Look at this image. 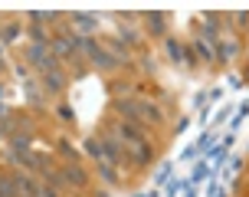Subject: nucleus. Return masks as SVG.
<instances>
[{"label": "nucleus", "instance_id": "obj_17", "mask_svg": "<svg viewBox=\"0 0 249 197\" xmlns=\"http://www.w3.org/2000/svg\"><path fill=\"white\" fill-rule=\"evenodd\" d=\"M194 53H197V62H216V53H213V46H207L203 39H194Z\"/></svg>", "mask_w": 249, "mask_h": 197}, {"label": "nucleus", "instance_id": "obj_30", "mask_svg": "<svg viewBox=\"0 0 249 197\" xmlns=\"http://www.w3.org/2000/svg\"><path fill=\"white\" fill-rule=\"evenodd\" d=\"M0 138H7V125L0 122Z\"/></svg>", "mask_w": 249, "mask_h": 197}, {"label": "nucleus", "instance_id": "obj_10", "mask_svg": "<svg viewBox=\"0 0 249 197\" xmlns=\"http://www.w3.org/2000/svg\"><path fill=\"white\" fill-rule=\"evenodd\" d=\"M56 151H59L62 164H69V161H72V164H82V155H79V148H75V145H72V141H69L66 135H59V138H56Z\"/></svg>", "mask_w": 249, "mask_h": 197}, {"label": "nucleus", "instance_id": "obj_23", "mask_svg": "<svg viewBox=\"0 0 249 197\" xmlns=\"http://www.w3.org/2000/svg\"><path fill=\"white\" fill-rule=\"evenodd\" d=\"M13 73L20 76V79H30V66L26 62H13Z\"/></svg>", "mask_w": 249, "mask_h": 197}, {"label": "nucleus", "instance_id": "obj_18", "mask_svg": "<svg viewBox=\"0 0 249 197\" xmlns=\"http://www.w3.org/2000/svg\"><path fill=\"white\" fill-rule=\"evenodd\" d=\"M56 118H59L62 125H72L75 122V109L69 105V102H59V105H56Z\"/></svg>", "mask_w": 249, "mask_h": 197}, {"label": "nucleus", "instance_id": "obj_13", "mask_svg": "<svg viewBox=\"0 0 249 197\" xmlns=\"http://www.w3.org/2000/svg\"><path fill=\"white\" fill-rule=\"evenodd\" d=\"M95 171H99V177H102V181H105L108 187H118V184H122V177H118V168H115V164H108V161H99V164H95Z\"/></svg>", "mask_w": 249, "mask_h": 197}, {"label": "nucleus", "instance_id": "obj_11", "mask_svg": "<svg viewBox=\"0 0 249 197\" xmlns=\"http://www.w3.org/2000/svg\"><path fill=\"white\" fill-rule=\"evenodd\" d=\"M135 86H138V82L112 79V82H108V96H112V102H115V98H135Z\"/></svg>", "mask_w": 249, "mask_h": 197}, {"label": "nucleus", "instance_id": "obj_16", "mask_svg": "<svg viewBox=\"0 0 249 197\" xmlns=\"http://www.w3.org/2000/svg\"><path fill=\"white\" fill-rule=\"evenodd\" d=\"M82 148H86V155L92 158V164H99V161H105V151H102V141H99V135H95V138H86V141H82Z\"/></svg>", "mask_w": 249, "mask_h": 197}, {"label": "nucleus", "instance_id": "obj_21", "mask_svg": "<svg viewBox=\"0 0 249 197\" xmlns=\"http://www.w3.org/2000/svg\"><path fill=\"white\" fill-rule=\"evenodd\" d=\"M36 197H62V191H59V187H53V184H39Z\"/></svg>", "mask_w": 249, "mask_h": 197}, {"label": "nucleus", "instance_id": "obj_19", "mask_svg": "<svg viewBox=\"0 0 249 197\" xmlns=\"http://www.w3.org/2000/svg\"><path fill=\"white\" fill-rule=\"evenodd\" d=\"M171 171H174V161H161V168L154 171V184H164L171 177Z\"/></svg>", "mask_w": 249, "mask_h": 197}, {"label": "nucleus", "instance_id": "obj_34", "mask_svg": "<svg viewBox=\"0 0 249 197\" xmlns=\"http://www.w3.org/2000/svg\"><path fill=\"white\" fill-rule=\"evenodd\" d=\"M0 177H3V171H0Z\"/></svg>", "mask_w": 249, "mask_h": 197}, {"label": "nucleus", "instance_id": "obj_7", "mask_svg": "<svg viewBox=\"0 0 249 197\" xmlns=\"http://www.w3.org/2000/svg\"><path fill=\"white\" fill-rule=\"evenodd\" d=\"M151 161H154V145L151 141H138V145H128V164L144 171Z\"/></svg>", "mask_w": 249, "mask_h": 197}, {"label": "nucleus", "instance_id": "obj_29", "mask_svg": "<svg viewBox=\"0 0 249 197\" xmlns=\"http://www.w3.org/2000/svg\"><path fill=\"white\" fill-rule=\"evenodd\" d=\"M3 53H7V43H3V37H0V59H3Z\"/></svg>", "mask_w": 249, "mask_h": 197}, {"label": "nucleus", "instance_id": "obj_3", "mask_svg": "<svg viewBox=\"0 0 249 197\" xmlns=\"http://www.w3.org/2000/svg\"><path fill=\"white\" fill-rule=\"evenodd\" d=\"M135 112H138V125H154V128H161L164 122H167V115H164V109L158 105V102H151V98H141L135 96Z\"/></svg>", "mask_w": 249, "mask_h": 197}, {"label": "nucleus", "instance_id": "obj_6", "mask_svg": "<svg viewBox=\"0 0 249 197\" xmlns=\"http://www.w3.org/2000/svg\"><path fill=\"white\" fill-rule=\"evenodd\" d=\"M213 53H216V62L226 66V62H233V59L243 56V43L236 39V33H230V37H220V43H216Z\"/></svg>", "mask_w": 249, "mask_h": 197}, {"label": "nucleus", "instance_id": "obj_20", "mask_svg": "<svg viewBox=\"0 0 249 197\" xmlns=\"http://www.w3.org/2000/svg\"><path fill=\"white\" fill-rule=\"evenodd\" d=\"M210 174V168H207V161H197V168H194V177H190V184H200L203 177Z\"/></svg>", "mask_w": 249, "mask_h": 197}, {"label": "nucleus", "instance_id": "obj_25", "mask_svg": "<svg viewBox=\"0 0 249 197\" xmlns=\"http://www.w3.org/2000/svg\"><path fill=\"white\" fill-rule=\"evenodd\" d=\"M141 69L154 76V59H151V56H141Z\"/></svg>", "mask_w": 249, "mask_h": 197}, {"label": "nucleus", "instance_id": "obj_27", "mask_svg": "<svg viewBox=\"0 0 249 197\" xmlns=\"http://www.w3.org/2000/svg\"><path fill=\"white\" fill-rule=\"evenodd\" d=\"M233 145H236V138H233V135H226V138H223V145H220V148H223V151H230Z\"/></svg>", "mask_w": 249, "mask_h": 197}, {"label": "nucleus", "instance_id": "obj_28", "mask_svg": "<svg viewBox=\"0 0 249 197\" xmlns=\"http://www.w3.org/2000/svg\"><path fill=\"white\" fill-rule=\"evenodd\" d=\"M3 96H7V86H3V79H0V102H3Z\"/></svg>", "mask_w": 249, "mask_h": 197}, {"label": "nucleus", "instance_id": "obj_32", "mask_svg": "<svg viewBox=\"0 0 249 197\" xmlns=\"http://www.w3.org/2000/svg\"><path fill=\"white\" fill-rule=\"evenodd\" d=\"M216 197H226V194H216Z\"/></svg>", "mask_w": 249, "mask_h": 197}, {"label": "nucleus", "instance_id": "obj_1", "mask_svg": "<svg viewBox=\"0 0 249 197\" xmlns=\"http://www.w3.org/2000/svg\"><path fill=\"white\" fill-rule=\"evenodd\" d=\"M39 86H43V96L46 98H59V96H66V89L72 86V79L66 73V66H59V69H53V73L39 76Z\"/></svg>", "mask_w": 249, "mask_h": 197}, {"label": "nucleus", "instance_id": "obj_9", "mask_svg": "<svg viewBox=\"0 0 249 197\" xmlns=\"http://www.w3.org/2000/svg\"><path fill=\"white\" fill-rule=\"evenodd\" d=\"M23 96H26V105H30L33 112H43V109H46V96H43L39 79H26V82H23Z\"/></svg>", "mask_w": 249, "mask_h": 197}, {"label": "nucleus", "instance_id": "obj_4", "mask_svg": "<svg viewBox=\"0 0 249 197\" xmlns=\"http://www.w3.org/2000/svg\"><path fill=\"white\" fill-rule=\"evenodd\" d=\"M62 168V181H66V191L72 187V191H89V184H92V174H89L86 164H59Z\"/></svg>", "mask_w": 249, "mask_h": 197}, {"label": "nucleus", "instance_id": "obj_8", "mask_svg": "<svg viewBox=\"0 0 249 197\" xmlns=\"http://www.w3.org/2000/svg\"><path fill=\"white\" fill-rule=\"evenodd\" d=\"M102 46L112 53V59L118 62V69H131V66H135V59H131V49L124 46L118 37H105V39H102Z\"/></svg>", "mask_w": 249, "mask_h": 197}, {"label": "nucleus", "instance_id": "obj_14", "mask_svg": "<svg viewBox=\"0 0 249 197\" xmlns=\"http://www.w3.org/2000/svg\"><path fill=\"white\" fill-rule=\"evenodd\" d=\"M30 43H39V46H50L53 43V30H46L43 23H30Z\"/></svg>", "mask_w": 249, "mask_h": 197}, {"label": "nucleus", "instance_id": "obj_12", "mask_svg": "<svg viewBox=\"0 0 249 197\" xmlns=\"http://www.w3.org/2000/svg\"><path fill=\"white\" fill-rule=\"evenodd\" d=\"M26 30H23V23H20V20H7V23L0 26V37H3V43H7V46H13V43H17V39L23 37Z\"/></svg>", "mask_w": 249, "mask_h": 197}, {"label": "nucleus", "instance_id": "obj_31", "mask_svg": "<svg viewBox=\"0 0 249 197\" xmlns=\"http://www.w3.org/2000/svg\"><path fill=\"white\" fill-rule=\"evenodd\" d=\"M92 197H108V191H102V194H99V191H95V194H92Z\"/></svg>", "mask_w": 249, "mask_h": 197}, {"label": "nucleus", "instance_id": "obj_33", "mask_svg": "<svg viewBox=\"0 0 249 197\" xmlns=\"http://www.w3.org/2000/svg\"><path fill=\"white\" fill-rule=\"evenodd\" d=\"M246 79H249V69H246Z\"/></svg>", "mask_w": 249, "mask_h": 197}, {"label": "nucleus", "instance_id": "obj_26", "mask_svg": "<svg viewBox=\"0 0 249 197\" xmlns=\"http://www.w3.org/2000/svg\"><path fill=\"white\" fill-rule=\"evenodd\" d=\"M10 105H7V102H0V122H7V118H10Z\"/></svg>", "mask_w": 249, "mask_h": 197}, {"label": "nucleus", "instance_id": "obj_24", "mask_svg": "<svg viewBox=\"0 0 249 197\" xmlns=\"http://www.w3.org/2000/svg\"><path fill=\"white\" fill-rule=\"evenodd\" d=\"M230 20H233L236 26H243V30H246V26H249V13H233Z\"/></svg>", "mask_w": 249, "mask_h": 197}, {"label": "nucleus", "instance_id": "obj_5", "mask_svg": "<svg viewBox=\"0 0 249 197\" xmlns=\"http://www.w3.org/2000/svg\"><path fill=\"white\" fill-rule=\"evenodd\" d=\"M141 23H144V37H151V39H167V13L148 10V13H141Z\"/></svg>", "mask_w": 249, "mask_h": 197}, {"label": "nucleus", "instance_id": "obj_22", "mask_svg": "<svg viewBox=\"0 0 249 197\" xmlns=\"http://www.w3.org/2000/svg\"><path fill=\"white\" fill-rule=\"evenodd\" d=\"M187 187V181H167V197H174L177 191H184Z\"/></svg>", "mask_w": 249, "mask_h": 197}, {"label": "nucleus", "instance_id": "obj_15", "mask_svg": "<svg viewBox=\"0 0 249 197\" xmlns=\"http://www.w3.org/2000/svg\"><path fill=\"white\" fill-rule=\"evenodd\" d=\"M164 53H167L174 62H180V66H184V43H180L177 37H167V39H164Z\"/></svg>", "mask_w": 249, "mask_h": 197}, {"label": "nucleus", "instance_id": "obj_2", "mask_svg": "<svg viewBox=\"0 0 249 197\" xmlns=\"http://www.w3.org/2000/svg\"><path fill=\"white\" fill-rule=\"evenodd\" d=\"M66 26L72 30L75 37H99V17L86 10H72L66 13Z\"/></svg>", "mask_w": 249, "mask_h": 197}]
</instances>
